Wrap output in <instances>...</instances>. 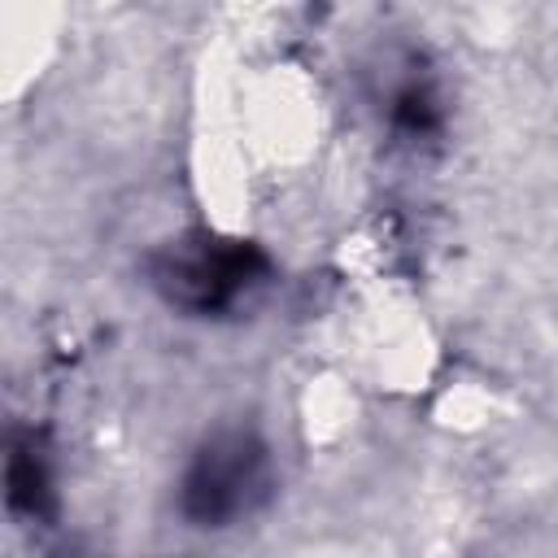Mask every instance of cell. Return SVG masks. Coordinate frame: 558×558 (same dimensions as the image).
Listing matches in <instances>:
<instances>
[{
    "instance_id": "obj_1",
    "label": "cell",
    "mask_w": 558,
    "mask_h": 558,
    "mask_svg": "<svg viewBox=\"0 0 558 558\" xmlns=\"http://www.w3.org/2000/svg\"><path fill=\"white\" fill-rule=\"evenodd\" d=\"M231 131L244 144L253 170H301L314 161L327 126L318 83L288 61L257 65L231 92Z\"/></svg>"
},
{
    "instance_id": "obj_2",
    "label": "cell",
    "mask_w": 558,
    "mask_h": 558,
    "mask_svg": "<svg viewBox=\"0 0 558 558\" xmlns=\"http://www.w3.org/2000/svg\"><path fill=\"white\" fill-rule=\"evenodd\" d=\"M349 379L384 392H423L436 375V331L423 310L392 292H371L344 336Z\"/></svg>"
},
{
    "instance_id": "obj_3",
    "label": "cell",
    "mask_w": 558,
    "mask_h": 558,
    "mask_svg": "<svg viewBox=\"0 0 558 558\" xmlns=\"http://www.w3.org/2000/svg\"><path fill=\"white\" fill-rule=\"evenodd\" d=\"M357 414H362V397L344 371H318L314 379H305L296 397V423L310 449L344 445L357 427Z\"/></svg>"
},
{
    "instance_id": "obj_4",
    "label": "cell",
    "mask_w": 558,
    "mask_h": 558,
    "mask_svg": "<svg viewBox=\"0 0 558 558\" xmlns=\"http://www.w3.org/2000/svg\"><path fill=\"white\" fill-rule=\"evenodd\" d=\"M497 414H501V397L480 379H458V384H445L436 392V423L445 432L480 436L497 423Z\"/></svg>"
}]
</instances>
